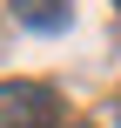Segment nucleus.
I'll return each instance as SVG.
<instances>
[{
	"mask_svg": "<svg viewBox=\"0 0 121 128\" xmlns=\"http://www.w3.org/2000/svg\"><path fill=\"white\" fill-rule=\"evenodd\" d=\"M0 128H54V94L40 81H0Z\"/></svg>",
	"mask_w": 121,
	"mask_h": 128,
	"instance_id": "1",
	"label": "nucleus"
},
{
	"mask_svg": "<svg viewBox=\"0 0 121 128\" xmlns=\"http://www.w3.org/2000/svg\"><path fill=\"white\" fill-rule=\"evenodd\" d=\"M13 20L34 34H61L67 27V0H13Z\"/></svg>",
	"mask_w": 121,
	"mask_h": 128,
	"instance_id": "2",
	"label": "nucleus"
},
{
	"mask_svg": "<svg viewBox=\"0 0 121 128\" xmlns=\"http://www.w3.org/2000/svg\"><path fill=\"white\" fill-rule=\"evenodd\" d=\"M74 128H88V122H74Z\"/></svg>",
	"mask_w": 121,
	"mask_h": 128,
	"instance_id": "3",
	"label": "nucleus"
},
{
	"mask_svg": "<svg viewBox=\"0 0 121 128\" xmlns=\"http://www.w3.org/2000/svg\"><path fill=\"white\" fill-rule=\"evenodd\" d=\"M115 14H121V0H115Z\"/></svg>",
	"mask_w": 121,
	"mask_h": 128,
	"instance_id": "4",
	"label": "nucleus"
}]
</instances>
